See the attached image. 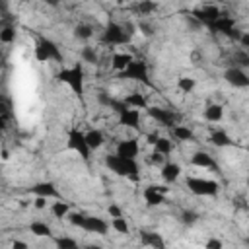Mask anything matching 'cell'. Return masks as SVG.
Listing matches in <instances>:
<instances>
[{
	"label": "cell",
	"mask_w": 249,
	"mask_h": 249,
	"mask_svg": "<svg viewBox=\"0 0 249 249\" xmlns=\"http://www.w3.org/2000/svg\"><path fill=\"white\" fill-rule=\"evenodd\" d=\"M187 189L193 193V195H198V196H214L218 195L220 191V185L212 179H202V177H189L187 181Z\"/></svg>",
	"instance_id": "cell-4"
},
{
	"label": "cell",
	"mask_w": 249,
	"mask_h": 249,
	"mask_svg": "<svg viewBox=\"0 0 249 249\" xmlns=\"http://www.w3.org/2000/svg\"><path fill=\"white\" fill-rule=\"evenodd\" d=\"M148 161H150V163H154V165H163V163H165V156L154 150V152L150 154V158H148Z\"/></svg>",
	"instance_id": "cell-35"
},
{
	"label": "cell",
	"mask_w": 249,
	"mask_h": 249,
	"mask_svg": "<svg viewBox=\"0 0 249 249\" xmlns=\"http://www.w3.org/2000/svg\"><path fill=\"white\" fill-rule=\"evenodd\" d=\"M134 10H136V16L148 18V16H152V14L158 10V4H156L154 0H138Z\"/></svg>",
	"instance_id": "cell-21"
},
{
	"label": "cell",
	"mask_w": 249,
	"mask_h": 249,
	"mask_svg": "<svg viewBox=\"0 0 249 249\" xmlns=\"http://www.w3.org/2000/svg\"><path fill=\"white\" fill-rule=\"evenodd\" d=\"M239 43H241V47L249 49V31H241V35H239Z\"/></svg>",
	"instance_id": "cell-38"
},
{
	"label": "cell",
	"mask_w": 249,
	"mask_h": 249,
	"mask_svg": "<svg viewBox=\"0 0 249 249\" xmlns=\"http://www.w3.org/2000/svg\"><path fill=\"white\" fill-rule=\"evenodd\" d=\"M33 56L37 62H62V53L51 39H41L33 49Z\"/></svg>",
	"instance_id": "cell-2"
},
{
	"label": "cell",
	"mask_w": 249,
	"mask_h": 249,
	"mask_svg": "<svg viewBox=\"0 0 249 249\" xmlns=\"http://www.w3.org/2000/svg\"><path fill=\"white\" fill-rule=\"evenodd\" d=\"M154 150L160 152V154H163V156H169V154L173 152V142H171V138L160 136V138L156 140V144H154Z\"/></svg>",
	"instance_id": "cell-26"
},
{
	"label": "cell",
	"mask_w": 249,
	"mask_h": 249,
	"mask_svg": "<svg viewBox=\"0 0 249 249\" xmlns=\"http://www.w3.org/2000/svg\"><path fill=\"white\" fill-rule=\"evenodd\" d=\"M206 247H208V249H220V247H222V241H220V239H208V241H206Z\"/></svg>",
	"instance_id": "cell-41"
},
{
	"label": "cell",
	"mask_w": 249,
	"mask_h": 249,
	"mask_svg": "<svg viewBox=\"0 0 249 249\" xmlns=\"http://www.w3.org/2000/svg\"><path fill=\"white\" fill-rule=\"evenodd\" d=\"M74 35H76L78 39L88 41V39H91V37H93V27H91V25H86V23H80V25H76Z\"/></svg>",
	"instance_id": "cell-28"
},
{
	"label": "cell",
	"mask_w": 249,
	"mask_h": 249,
	"mask_svg": "<svg viewBox=\"0 0 249 249\" xmlns=\"http://www.w3.org/2000/svg\"><path fill=\"white\" fill-rule=\"evenodd\" d=\"M68 222H70L72 226L82 228V226H84V222H86V216H84V214H80V212H70V214H68Z\"/></svg>",
	"instance_id": "cell-34"
},
{
	"label": "cell",
	"mask_w": 249,
	"mask_h": 249,
	"mask_svg": "<svg viewBox=\"0 0 249 249\" xmlns=\"http://www.w3.org/2000/svg\"><path fill=\"white\" fill-rule=\"evenodd\" d=\"M245 243H247V245H249V237H247V239H245Z\"/></svg>",
	"instance_id": "cell-45"
},
{
	"label": "cell",
	"mask_w": 249,
	"mask_h": 249,
	"mask_svg": "<svg viewBox=\"0 0 249 249\" xmlns=\"http://www.w3.org/2000/svg\"><path fill=\"white\" fill-rule=\"evenodd\" d=\"M208 2H222V0H208Z\"/></svg>",
	"instance_id": "cell-44"
},
{
	"label": "cell",
	"mask_w": 249,
	"mask_h": 249,
	"mask_svg": "<svg viewBox=\"0 0 249 249\" xmlns=\"http://www.w3.org/2000/svg\"><path fill=\"white\" fill-rule=\"evenodd\" d=\"M54 243H56V247H62V249H72V247L78 245V241L76 239H70V237H56Z\"/></svg>",
	"instance_id": "cell-33"
},
{
	"label": "cell",
	"mask_w": 249,
	"mask_h": 249,
	"mask_svg": "<svg viewBox=\"0 0 249 249\" xmlns=\"http://www.w3.org/2000/svg\"><path fill=\"white\" fill-rule=\"evenodd\" d=\"M161 179L163 181H167V183H175L177 181V177L181 175V167H179V163H175V161H165L163 165H161Z\"/></svg>",
	"instance_id": "cell-15"
},
{
	"label": "cell",
	"mask_w": 249,
	"mask_h": 249,
	"mask_svg": "<svg viewBox=\"0 0 249 249\" xmlns=\"http://www.w3.org/2000/svg\"><path fill=\"white\" fill-rule=\"evenodd\" d=\"M58 80L64 82V84H68L74 93H78V95L84 93V70H82L80 64H74L72 68L60 70L58 72Z\"/></svg>",
	"instance_id": "cell-3"
},
{
	"label": "cell",
	"mask_w": 249,
	"mask_h": 249,
	"mask_svg": "<svg viewBox=\"0 0 249 249\" xmlns=\"http://www.w3.org/2000/svg\"><path fill=\"white\" fill-rule=\"evenodd\" d=\"M171 134L177 142H195V132L187 124H175L171 128Z\"/></svg>",
	"instance_id": "cell-16"
},
{
	"label": "cell",
	"mask_w": 249,
	"mask_h": 249,
	"mask_svg": "<svg viewBox=\"0 0 249 249\" xmlns=\"http://www.w3.org/2000/svg\"><path fill=\"white\" fill-rule=\"evenodd\" d=\"M86 142H88V146H89L91 150H97V148H101V146H103V142H105V138H103V132H101V130H97V128H91V130H88V132H86Z\"/></svg>",
	"instance_id": "cell-23"
},
{
	"label": "cell",
	"mask_w": 249,
	"mask_h": 249,
	"mask_svg": "<svg viewBox=\"0 0 249 249\" xmlns=\"http://www.w3.org/2000/svg\"><path fill=\"white\" fill-rule=\"evenodd\" d=\"M204 119L208 123H220L224 119V107L220 103H210L206 109H204Z\"/></svg>",
	"instance_id": "cell-20"
},
{
	"label": "cell",
	"mask_w": 249,
	"mask_h": 249,
	"mask_svg": "<svg viewBox=\"0 0 249 249\" xmlns=\"http://www.w3.org/2000/svg\"><path fill=\"white\" fill-rule=\"evenodd\" d=\"M224 80L233 88H249V76L239 66H230L224 72Z\"/></svg>",
	"instance_id": "cell-9"
},
{
	"label": "cell",
	"mask_w": 249,
	"mask_h": 249,
	"mask_svg": "<svg viewBox=\"0 0 249 249\" xmlns=\"http://www.w3.org/2000/svg\"><path fill=\"white\" fill-rule=\"evenodd\" d=\"M0 41H2L4 45H8V43L16 41V27L4 25V27H2V31H0Z\"/></svg>",
	"instance_id": "cell-32"
},
{
	"label": "cell",
	"mask_w": 249,
	"mask_h": 249,
	"mask_svg": "<svg viewBox=\"0 0 249 249\" xmlns=\"http://www.w3.org/2000/svg\"><path fill=\"white\" fill-rule=\"evenodd\" d=\"M165 193H161L160 189H156V185L152 183V185H148L146 189H144V193H142V196H144V202L148 204V206H160L163 200H165V196H163Z\"/></svg>",
	"instance_id": "cell-13"
},
{
	"label": "cell",
	"mask_w": 249,
	"mask_h": 249,
	"mask_svg": "<svg viewBox=\"0 0 249 249\" xmlns=\"http://www.w3.org/2000/svg\"><path fill=\"white\" fill-rule=\"evenodd\" d=\"M196 220V214H193V212H183V222L185 224H193Z\"/></svg>",
	"instance_id": "cell-40"
},
{
	"label": "cell",
	"mask_w": 249,
	"mask_h": 249,
	"mask_svg": "<svg viewBox=\"0 0 249 249\" xmlns=\"http://www.w3.org/2000/svg\"><path fill=\"white\" fill-rule=\"evenodd\" d=\"M128 41H130V35L119 23H109L101 35V43H105V45H124Z\"/></svg>",
	"instance_id": "cell-6"
},
{
	"label": "cell",
	"mask_w": 249,
	"mask_h": 249,
	"mask_svg": "<svg viewBox=\"0 0 249 249\" xmlns=\"http://www.w3.org/2000/svg\"><path fill=\"white\" fill-rule=\"evenodd\" d=\"M66 146H68L72 152H76L82 160H89V154L93 152V150L88 146V142H86V132H80L78 128H70V130H68Z\"/></svg>",
	"instance_id": "cell-5"
},
{
	"label": "cell",
	"mask_w": 249,
	"mask_h": 249,
	"mask_svg": "<svg viewBox=\"0 0 249 249\" xmlns=\"http://www.w3.org/2000/svg\"><path fill=\"white\" fill-rule=\"evenodd\" d=\"M117 154H119V156H123V158H132V160H136V156L140 154L138 140H134V138L121 140V142L117 144Z\"/></svg>",
	"instance_id": "cell-12"
},
{
	"label": "cell",
	"mask_w": 249,
	"mask_h": 249,
	"mask_svg": "<svg viewBox=\"0 0 249 249\" xmlns=\"http://www.w3.org/2000/svg\"><path fill=\"white\" fill-rule=\"evenodd\" d=\"M132 60H134V56H132L130 53H115V54L111 56V66H113V70L123 72Z\"/></svg>",
	"instance_id": "cell-17"
},
{
	"label": "cell",
	"mask_w": 249,
	"mask_h": 249,
	"mask_svg": "<svg viewBox=\"0 0 249 249\" xmlns=\"http://www.w3.org/2000/svg\"><path fill=\"white\" fill-rule=\"evenodd\" d=\"M191 165H195V167H202V169H210V167H214V160H212L210 154L198 150V152H195V154L191 156Z\"/></svg>",
	"instance_id": "cell-18"
},
{
	"label": "cell",
	"mask_w": 249,
	"mask_h": 249,
	"mask_svg": "<svg viewBox=\"0 0 249 249\" xmlns=\"http://www.w3.org/2000/svg\"><path fill=\"white\" fill-rule=\"evenodd\" d=\"M47 200H49L47 196H37V198L33 200V206H35L37 210H43V208L47 206Z\"/></svg>",
	"instance_id": "cell-37"
},
{
	"label": "cell",
	"mask_w": 249,
	"mask_h": 249,
	"mask_svg": "<svg viewBox=\"0 0 249 249\" xmlns=\"http://www.w3.org/2000/svg\"><path fill=\"white\" fill-rule=\"evenodd\" d=\"M29 193H33L35 196H47V198H58V191L54 189V185L51 181L45 183H37L29 189Z\"/></svg>",
	"instance_id": "cell-14"
},
{
	"label": "cell",
	"mask_w": 249,
	"mask_h": 249,
	"mask_svg": "<svg viewBox=\"0 0 249 249\" xmlns=\"http://www.w3.org/2000/svg\"><path fill=\"white\" fill-rule=\"evenodd\" d=\"M82 230H84V231H88V233L105 235V233H107V230H109V224H107L103 218H99V216H86V222H84Z\"/></svg>",
	"instance_id": "cell-10"
},
{
	"label": "cell",
	"mask_w": 249,
	"mask_h": 249,
	"mask_svg": "<svg viewBox=\"0 0 249 249\" xmlns=\"http://www.w3.org/2000/svg\"><path fill=\"white\" fill-rule=\"evenodd\" d=\"M121 78H126V80H138V82H144L148 84V66L146 62H140V60H132L123 72H119Z\"/></svg>",
	"instance_id": "cell-8"
},
{
	"label": "cell",
	"mask_w": 249,
	"mask_h": 249,
	"mask_svg": "<svg viewBox=\"0 0 249 249\" xmlns=\"http://www.w3.org/2000/svg\"><path fill=\"white\" fill-rule=\"evenodd\" d=\"M195 80L193 78H189V76H183V78H179V82H177V88H179V91L181 93H191L193 89H195Z\"/></svg>",
	"instance_id": "cell-31"
},
{
	"label": "cell",
	"mask_w": 249,
	"mask_h": 249,
	"mask_svg": "<svg viewBox=\"0 0 249 249\" xmlns=\"http://www.w3.org/2000/svg\"><path fill=\"white\" fill-rule=\"evenodd\" d=\"M51 214H53L54 218H68V214H70L68 202H62V200L53 202V204H51Z\"/></svg>",
	"instance_id": "cell-27"
},
{
	"label": "cell",
	"mask_w": 249,
	"mask_h": 249,
	"mask_svg": "<svg viewBox=\"0 0 249 249\" xmlns=\"http://www.w3.org/2000/svg\"><path fill=\"white\" fill-rule=\"evenodd\" d=\"M111 226H113V230L117 231V233H130V226H128V222L123 218V216H119V218H113L111 220Z\"/></svg>",
	"instance_id": "cell-30"
},
{
	"label": "cell",
	"mask_w": 249,
	"mask_h": 249,
	"mask_svg": "<svg viewBox=\"0 0 249 249\" xmlns=\"http://www.w3.org/2000/svg\"><path fill=\"white\" fill-rule=\"evenodd\" d=\"M29 231H31L33 235H37V237H51V235H53L51 226H49L47 222H41V220L31 222V224H29Z\"/></svg>",
	"instance_id": "cell-22"
},
{
	"label": "cell",
	"mask_w": 249,
	"mask_h": 249,
	"mask_svg": "<svg viewBox=\"0 0 249 249\" xmlns=\"http://www.w3.org/2000/svg\"><path fill=\"white\" fill-rule=\"evenodd\" d=\"M140 243L150 245V247H163V239L158 233H152V231H142L140 233Z\"/></svg>",
	"instance_id": "cell-25"
},
{
	"label": "cell",
	"mask_w": 249,
	"mask_h": 249,
	"mask_svg": "<svg viewBox=\"0 0 249 249\" xmlns=\"http://www.w3.org/2000/svg\"><path fill=\"white\" fill-rule=\"evenodd\" d=\"M107 212H109L111 218H119V216H123V210H121L117 204H109V206H107Z\"/></svg>",
	"instance_id": "cell-36"
},
{
	"label": "cell",
	"mask_w": 249,
	"mask_h": 249,
	"mask_svg": "<svg viewBox=\"0 0 249 249\" xmlns=\"http://www.w3.org/2000/svg\"><path fill=\"white\" fill-rule=\"evenodd\" d=\"M158 138H160V132H158V130H154V132H150V134H148V136H146V142H148V144H150V146H154V144H156V140H158Z\"/></svg>",
	"instance_id": "cell-39"
},
{
	"label": "cell",
	"mask_w": 249,
	"mask_h": 249,
	"mask_svg": "<svg viewBox=\"0 0 249 249\" xmlns=\"http://www.w3.org/2000/svg\"><path fill=\"white\" fill-rule=\"evenodd\" d=\"M210 142H212L214 146H218V148H226V146L231 144V138L228 136L226 130H214V132L210 134Z\"/></svg>",
	"instance_id": "cell-24"
},
{
	"label": "cell",
	"mask_w": 249,
	"mask_h": 249,
	"mask_svg": "<svg viewBox=\"0 0 249 249\" xmlns=\"http://www.w3.org/2000/svg\"><path fill=\"white\" fill-rule=\"evenodd\" d=\"M124 103H126L128 107H134V109H148V99H146V95L140 93V91L128 93V95L124 97Z\"/></svg>",
	"instance_id": "cell-19"
},
{
	"label": "cell",
	"mask_w": 249,
	"mask_h": 249,
	"mask_svg": "<svg viewBox=\"0 0 249 249\" xmlns=\"http://www.w3.org/2000/svg\"><path fill=\"white\" fill-rule=\"evenodd\" d=\"M12 247H14V249H16V247H27V243H23V241H14Z\"/></svg>",
	"instance_id": "cell-42"
},
{
	"label": "cell",
	"mask_w": 249,
	"mask_h": 249,
	"mask_svg": "<svg viewBox=\"0 0 249 249\" xmlns=\"http://www.w3.org/2000/svg\"><path fill=\"white\" fill-rule=\"evenodd\" d=\"M119 124L128 126V128H140V109L126 107L124 111L119 113Z\"/></svg>",
	"instance_id": "cell-11"
},
{
	"label": "cell",
	"mask_w": 249,
	"mask_h": 249,
	"mask_svg": "<svg viewBox=\"0 0 249 249\" xmlns=\"http://www.w3.org/2000/svg\"><path fill=\"white\" fill-rule=\"evenodd\" d=\"M148 115H150V119H154L160 126H165V128H173L175 124H177V117H175V113L171 111V109H163V107H150L148 105Z\"/></svg>",
	"instance_id": "cell-7"
},
{
	"label": "cell",
	"mask_w": 249,
	"mask_h": 249,
	"mask_svg": "<svg viewBox=\"0 0 249 249\" xmlns=\"http://www.w3.org/2000/svg\"><path fill=\"white\" fill-rule=\"evenodd\" d=\"M105 165L109 171H113L115 175H121V177H132L136 179L138 177V161L132 160V158H123L119 154H107L105 156Z\"/></svg>",
	"instance_id": "cell-1"
},
{
	"label": "cell",
	"mask_w": 249,
	"mask_h": 249,
	"mask_svg": "<svg viewBox=\"0 0 249 249\" xmlns=\"http://www.w3.org/2000/svg\"><path fill=\"white\" fill-rule=\"evenodd\" d=\"M80 56H82V60L88 62V64H97V62H99V56H97V53H95L93 47H84L82 53H80Z\"/></svg>",
	"instance_id": "cell-29"
},
{
	"label": "cell",
	"mask_w": 249,
	"mask_h": 249,
	"mask_svg": "<svg viewBox=\"0 0 249 249\" xmlns=\"http://www.w3.org/2000/svg\"><path fill=\"white\" fill-rule=\"evenodd\" d=\"M45 2H47L49 6H58V4H60V0H45Z\"/></svg>",
	"instance_id": "cell-43"
}]
</instances>
